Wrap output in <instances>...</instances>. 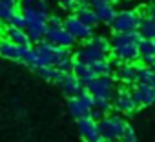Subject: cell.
Returning <instances> with one entry per match:
<instances>
[{
  "label": "cell",
  "instance_id": "1",
  "mask_svg": "<svg viewBox=\"0 0 155 142\" xmlns=\"http://www.w3.org/2000/svg\"><path fill=\"white\" fill-rule=\"evenodd\" d=\"M22 15H24V22H26L24 29H26L29 40L37 42V44L42 42L46 38V33H48V18L35 13V11H29V9H24Z\"/></svg>",
  "mask_w": 155,
  "mask_h": 142
},
{
  "label": "cell",
  "instance_id": "2",
  "mask_svg": "<svg viewBox=\"0 0 155 142\" xmlns=\"http://www.w3.org/2000/svg\"><path fill=\"white\" fill-rule=\"evenodd\" d=\"M97 124H99L101 137L106 138V140H120V137H122V133L128 126V122L119 115H106Z\"/></svg>",
  "mask_w": 155,
  "mask_h": 142
},
{
  "label": "cell",
  "instance_id": "3",
  "mask_svg": "<svg viewBox=\"0 0 155 142\" xmlns=\"http://www.w3.org/2000/svg\"><path fill=\"white\" fill-rule=\"evenodd\" d=\"M140 24V13L137 9H122L117 13V18L113 20L111 27L113 33H130L137 31Z\"/></svg>",
  "mask_w": 155,
  "mask_h": 142
},
{
  "label": "cell",
  "instance_id": "4",
  "mask_svg": "<svg viewBox=\"0 0 155 142\" xmlns=\"http://www.w3.org/2000/svg\"><path fill=\"white\" fill-rule=\"evenodd\" d=\"M88 93L93 98H102V100H111L115 93V82L113 77H95L86 84Z\"/></svg>",
  "mask_w": 155,
  "mask_h": 142
},
{
  "label": "cell",
  "instance_id": "5",
  "mask_svg": "<svg viewBox=\"0 0 155 142\" xmlns=\"http://www.w3.org/2000/svg\"><path fill=\"white\" fill-rule=\"evenodd\" d=\"M64 27L66 31L75 38V40H82V42H88L91 37H93V27L84 24L77 15H68L64 18Z\"/></svg>",
  "mask_w": 155,
  "mask_h": 142
},
{
  "label": "cell",
  "instance_id": "6",
  "mask_svg": "<svg viewBox=\"0 0 155 142\" xmlns=\"http://www.w3.org/2000/svg\"><path fill=\"white\" fill-rule=\"evenodd\" d=\"M68 109L75 118H81V117H88L90 111L93 109V97L86 91H82L81 95L71 97L68 100Z\"/></svg>",
  "mask_w": 155,
  "mask_h": 142
},
{
  "label": "cell",
  "instance_id": "7",
  "mask_svg": "<svg viewBox=\"0 0 155 142\" xmlns=\"http://www.w3.org/2000/svg\"><path fill=\"white\" fill-rule=\"evenodd\" d=\"M111 104H113V109H117L119 113H124V115H130L133 113L139 106L137 102L133 100V95L128 88H119L115 89L113 93V98H111Z\"/></svg>",
  "mask_w": 155,
  "mask_h": 142
},
{
  "label": "cell",
  "instance_id": "8",
  "mask_svg": "<svg viewBox=\"0 0 155 142\" xmlns=\"http://www.w3.org/2000/svg\"><path fill=\"white\" fill-rule=\"evenodd\" d=\"M44 40H48L49 44H55L58 47H66V49H71L77 44V40L66 31L64 26L62 27H48V33H46Z\"/></svg>",
  "mask_w": 155,
  "mask_h": 142
},
{
  "label": "cell",
  "instance_id": "9",
  "mask_svg": "<svg viewBox=\"0 0 155 142\" xmlns=\"http://www.w3.org/2000/svg\"><path fill=\"white\" fill-rule=\"evenodd\" d=\"M77 127H79V133H81V137L86 142H99L102 138L101 133H99V124L91 117H81V118H77Z\"/></svg>",
  "mask_w": 155,
  "mask_h": 142
},
{
  "label": "cell",
  "instance_id": "10",
  "mask_svg": "<svg viewBox=\"0 0 155 142\" xmlns=\"http://www.w3.org/2000/svg\"><path fill=\"white\" fill-rule=\"evenodd\" d=\"M131 95H133V100L137 102L139 108H146V106L155 104V86L135 82L133 89H131Z\"/></svg>",
  "mask_w": 155,
  "mask_h": 142
},
{
  "label": "cell",
  "instance_id": "11",
  "mask_svg": "<svg viewBox=\"0 0 155 142\" xmlns=\"http://www.w3.org/2000/svg\"><path fill=\"white\" fill-rule=\"evenodd\" d=\"M58 86L62 88V91L71 98V97H77V95H81L82 91H86V86H84V82L77 77V75H73L71 71H68V73H64L62 75V79L58 80Z\"/></svg>",
  "mask_w": 155,
  "mask_h": 142
},
{
  "label": "cell",
  "instance_id": "12",
  "mask_svg": "<svg viewBox=\"0 0 155 142\" xmlns=\"http://www.w3.org/2000/svg\"><path fill=\"white\" fill-rule=\"evenodd\" d=\"M111 55L115 58V64L119 62H135L139 60V44H117L111 46Z\"/></svg>",
  "mask_w": 155,
  "mask_h": 142
},
{
  "label": "cell",
  "instance_id": "13",
  "mask_svg": "<svg viewBox=\"0 0 155 142\" xmlns=\"http://www.w3.org/2000/svg\"><path fill=\"white\" fill-rule=\"evenodd\" d=\"M104 58H108V55H104V53H101V51H97V49H93L90 46H84L81 49H77L75 55H73V60L75 62L88 64V66H91V64H95L99 60H104Z\"/></svg>",
  "mask_w": 155,
  "mask_h": 142
},
{
  "label": "cell",
  "instance_id": "14",
  "mask_svg": "<svg viewBox=\"0 0 155 142\" xmlns=\"http://www.w3.org/2000/svg\"><path fill=\"white\" fill-rule=\"evenodd\" d=\"M137 67L131 62H119L117 69H115V77L124 82V84H135L137 82Z\"/></svg>",
  "mask_w": 155,
  "mask_h": 142
},
{
  "label": "cell",
  "instance_id": "15",
  "mask_svg": "<svg viewBox=\"0 0 155 142\" xmlns=\"http://www.w3.org/2000/svg\"><path fill=\"white\" fill-rule=\"evenodd\" d=\"M4 35H6V38H8V40L15 42V44H17V46H20V47H31V40H29V37H28L26 29H22V27L6 26Z\"/></svg>",
  "mask_w": 155,
  "mask_h": 142
},
{
  "label": "cell",
  "instance_id": "16",
  "mask_svg": "<svg viewBox=\"0 0 155 142\" xmlns=\"http://www.w3.org/2000/svg\"><path fill=\"white\" fill-rule=\"evenodd\" d=\"M24 49H26V47L17 46L15 42H11V40H8V38H2V40H0V56H4V58H8V60H17V62H20Z\"/></svg>",
  "mask_w": 155,
  "mask_h": 142
},
{
  "label": "cell",
  "instance_id": "17",
  "mask_svg": "<svg viewBox=\"0 0 155 142\" xmlns=\"http://www.w3.org/2000/svg\"><path fill=\"white\" fill-rule=\"evenodd\" d=\"M18 6L20 9H29V11H35L42 17H49L51 15V8H49V0H18Z\"/></svg>",
  "mask_w": 155,
  "mask_h": 142
},
{
  "label": "cell",
  "instance_id": "18",
  "mask_svg": "<svg viewBox=\"0 0 155 142\" xmlns=\"http://www.w3.org/2000/svg\"><path fill=\"white\" fill-rule=\"evenodd\" d=\"M95 9V13H97V18H99V22H102V24H108V26H111L113 24V20L117 18V9H115V6H113V2H106V4H101V6H97V8H93Z\"/></svg>",
  "mask_w": 155,
  "mask_h": 142
},
{
  "label": "cell",
  "instance_id": "19",
  "mask_svg": "<svg viewBox=\"0 0 155 142\" xmlns=\"http://www.w3.org/2000/svg\"><path fill=\"white\" fill-rule=\"evenodd\" d=\"M73 15H77L84 24H88V26H91V27H95L97 24H99V18H97V13H95V9L93 8H90V6H86V4H81L79 8L75 9V13Z\"/></svg>",
  "mask_w": 155,
  "mask_h": 142
},
{
  "label": "cell",
  "instance_id": "20",
  "mask_svg": "<svg viewBox=\"0 0 155 142\" xmlns=\"http://www.w3.org/2000/svg\"><path fill=\"white\" fill-rule=\"evenodd\" d=\"M71 71H73V75H77V77L84 82V86H86L90 80L95 79V73L91 71V66H88V64H81V62H75V60H73Z\"/></svg>",
  "mask_w": 155,
  "mask_h": 142
},
{
  "label": "cell",
  "instance_id": "21",
  "mask_svg": "<svg viewBox=\"0 0 155 142\" xmlns=\"http://www.w3.org/2000/svg\"><path fill=\"white\" fill-rule=\"evenodd\" d=\"M139 35L140 38H150V40H155V18H150V17H142L140 15V24H139Z\"/></svg>",
  "mask_w": 155,
  "mask_h": 142
},
{
  "label": "cell",
  "instance_id": "22",
  "mask_svg": "<svg viewBox=\"0 0 155 142\" xmlns=\"http://www.w3.org/2000/svg\"><path fill=\"white\" fill-rule=\"evenodd\" d=\"M86 46H90V47H93V49H97V51H101L104 55H108L111 51V40L106 38V37H102V35H93L86 42Z\"/></svg>",
  "mask_w": 155,
  "mask_h": 142
},
{
  "label": "cell",
  "instance_id": "23",
  "mask_svg": "<svg viewBox=\"0 0 155 142\" xmlns=\"http://www.w3.org/2000/svg\"><path fill=\"white\" fill-rule=\"evenodd\" d=\"M37 73L44 79V80H48V82H57L58 84V80L62 79V75H64V71H58L57 67H53V66H44V67H37L35 69Z\"/></svg>",
  "mask_w": 155,
  "mask_h": 142
},
{
  "label": "cell",
  "instance_id": "24",
  "mask_svg": "<svg viewBox=\"0 0 155 142\" xmlns=\"http://www.w3.org/2000/svg\"><path fill=\"white\" fill-rule=\"evenodd\" d=\"M91 71L95 73V77H111L113 75V66L108 58L99 60L95 64H91Z\"/></svg>",
  "mask_w": 155,
  "mask_h": 142
},
{
  "label": "cell",
  "instance_id": "25",
  "mask_svg": "<svg viewBox=\"0 0 155 142\" xmlns=\"http://www.w3.org/2000/svg\"><path fill=\"white\" fill-rule=\"evenodd\" d=\"M137 82L148 84V86H155V73H153V69L146 67V66H139L137 67Z\"/></svg>",
  "mask_w": 155,
  "mask_h": 142
},
{
  "label": "cell",
  "instance_id": "26",
  "mask_svg": "<svg viewBox=\"0 0 155 142\" xmlns=\"http://www.w3.org/2000/svg\"><path fill=\"white\" fill-rule=\"evenodd\" d=\"M140 56H155V40L142 38L139 42V58Z\"/></svg>",
  "mask_w": 155,
  "mask_h": 142
},
{
  "label": "cell",
  "instance_id": "27",
  "mask_svg": "<svg viewBox=\"0 0 155 142\" xmlns=\"http://www.w3.org/2000/svg\"><path fill=\"white\" fill-rule=\"evenodd\" d=\"M93 108L95 109H99V111H102L104 115H108L111 109H113V104H111V100H102V98H93Z\"/></svg>",
  "mask_w": 155,
  "mask_h": 142
},
{
  "label": "cell",
  "instance_id": "28",
  "mask_svg": "<svg viewBox=\"0 0 155 142\" xmlns=\"http://www.w3.org/2000/svg\"><path fill=\"white\" fill-rule=\"evenodd\" d=\"M15 13H17L15 8H9V6H6V4L0 2V20H2V22H9Z\"/></svg>",
  "mask_w": 155,
  "mask_h": 142
},
{
  "label": "cell",
  "instance_id": "29",
  "mask_svg": "<svg viewBox=\"0 0 155 142\" xmlns=\"http://www.w3.org/2000/svg\"><path fill=\"white\" fill-rule=\"evenodd\" d=\"M120 142H139L137 133H135V129H133L130 124L126 126V129H124V133H122V137H120Z\"/></svg>",
  "mask_w": 155,
  "mask_h": 142
},
{
  "label": "cell",
  "instance_id": "30",
  "mask_svg": "<svg viewBox=\"0 0 155 142\" xmlns=\"http://www.w3.org/2000/svg\"><path fill=\"white\" fill-rule=\"evenodd\" d=\"M64 26V18L58 13H51L48 17V27H62Z\"/></svg>",
  "mask_w": 155,
  "mask_h": 142
},
{
  "label": "cell",
  "instance_id": "31",
  "mask_svg": "<svg viewBox=\"0 0 155 142\" xmlns=\"http://www.w3.org/2000/svg\"><path fill=\"white\" fill-rule=\"evenodd\" d=\"M55 2H57L60 8H64L66 11H73V13H75V9H77V8L81 6L79 2H77V0H55Z\"/></svg>",
  "mask_w": 155,
  "mask_h": 142
},
{
  "label": "cell",
  "instance_id": "32",
  "mask_svg": "<svg viewBox=\"0 0 155 142\" xmlns=\"http://www.w3.org/2000/svg\"><path fill=\"white\" fill-rule=\"evenodd\" d=\"M8 24H9V26H15V27H22V29H24L26 22H24V15H22V11H20V13L17 11V13L13 15V18H11Z\"/></svg>",
  "mask_w": 155,
  "mask_h": 142
},
{
  "label": "cell",
  "instance_id": "33",
  "mask_svg": "<svg viewBox=\"0 0 155 142\" xmlns=\"http://www.w3.org/2000/svg\"><path fill=\"white\" fill-rule=\"evenodd\" d=\"M140 11H142V13H140L142 17H150V18H155V2H153V4H148V6H146V8H142Z\"/></svg>",
  "mask_w": 155,
  "mask_h": 142
},
{
  "label": "cell",
  "instance_id": "34",
  "mask_svg": "<svg viewBox=\"0 0 155 142\" xmlns=\"http://www.w3.org/2000/svg\"><path fill=\"white\" fill-rule=\"evenodd\" d=\"M88 117H91L93 120H97V122H99V120H101V118H104L106 115H104L102 111H99V109H95V108H93V109L90 111V115H88Z\"/></svg>",
  "mask_w": 155,
  "mask_h": 142
},
{
  "label": "cell",
  "instance_id": "35",
  "mask_svg": "<svg viewBox=\"0 0 155 142\" xmlns=\"http://www.w3.org/2000/svg\"><path fill=\"white\" fill-rule=\"evenodd\" d=\"M139 60H140V64L146 66V67H151V66L155 64V56H140Z\"/></svg>",
  "mask_w": 155,
  "mask_h": 142
},
{
  "label": "cell",
  "instance_id": "36",
  "mask_svg": "<svg viewBox=\"0 0 155 142\" xmlns=\"http://www.w3.org/2000/svg\"><path fill=\"white\" fill-rule=\"evenodd\" d=\"M106 2H111V0H91V8H97V6L106 4Z\"/></svg>",
  "mask_w": 155,
  "mask_h": 142
},
{
  "label": "cell",
  "instance_id": "37",
  "mask_svg": "<svg viewBox=\"0 0 155 142\" xmlns=\"http://www.w3.org/2000/svg\"><path fill=\"white\" fill-rule=\"evenodd\" d=\"M77 2H79V4H86V6H88V4H91V0H77Z\"/></svg>",
  "mask_w": 155,
  "mask_h": 142
},
{
  "label": "cell",
  "instance_id": "38",
  "mask_svg": "<svg viewBox=\"0 0 155 142\" xmlns=\"http://www.w3.org/2000/svg\"><path fill=\"white\" fill-rule=\"evenodd\" d=\"M99 142H117V140H106V138H101Z\"/></svg>",
  "mask_w": 155,
  "mask_h": 142
},
{
  "label": "cell",
  "instance_id": "39",
  "mask_svg": "<svg viewBox=\"0 0 155 142\" xmlns=\"http://www.w3.org/2000/svg\"><path fill=\"white\" fill-rule=\"evenodd\" d=\"M151 69H153V73H155V64H153V66H151Z\"/></svg>",
  "mask_w": 155,
  "mask_h": 142
},
{
  "label": "cell",
  "instance_id": "40",
  "mask_svg": "<svg viewBox=\"0 0 155 142\" xmlns=\"http://www.w3.org/2000/svg\"><path fill=\"white\" fill-rule=\"evenodd\" d=\"M111 2H122V0H111Z\"/></svg>",
  "mask_w": 155,
  "mask_h": 142
},
{
  "label": "cell",
  "instance_id": "41",
  "mask_svg": "<svg viewBox=\"0 0 155 142\" xmlns=\"http://www.w3.org/2000/svg\"><path fill=\"white\" fill-rule=\"evenodd\" d=\"M0 29H2V20H0Z\"/></svg>",
  "mask_w": 155,
  "mask_h": 142
},
{
  "label": "cell",
  "instance_id": "42",
  "mask_svg": "<svg viewBox=\"0 0 155 142\" xmlns=\"http://www.w3.org/2000/svg\"><path fill=\"white\" fill-rule=\"evenodd\" d=\"M0 2H2V0H0Z\"/></svg>",
  "mask_w": 155,
  "mask_h": 142
},
{
  "label": "cell",
  "instance_id": "43",
  "mask_svg": "<svg viewBox=\"0 0 155 142\" xmlns=\"http://www.w3.org/2000/svg\"><path fill=\"white\" fill-rule=\"evenodd\" d=\"M153 2H155V0H153Z\"/></svg>",
  "mask_w": 155,
  "mask_h": 142
}]
</instances>
